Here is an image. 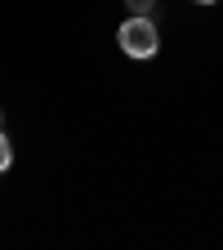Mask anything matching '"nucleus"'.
I'll return each mask as SVG.
<instances>
[{
	"label": "nucleus",
	"instance_id": "nucleus-1",
	"mask_svg": "<svg viewBox=\"0 0 223 250\" xmlns=\"http://www.w3.org/2000/svg\"><path fill=\"white\" fill-rule=\"evenodd\" d=\"M116 41H121V49L130 54V58H152L156 49H161V41H156V27H152V18H147V14L125 18V22H121V31H116Z\"/></svg>",
	"mask_w": 223,
	"mask_h": 250
},
{
	"label": "nucleus",
	"instance_id": "nucleus-2",
	"mask_svg": "<svg viewBox=\"0 0 223 250\" xmlns=\"http://www.w3.org/2000/svg\"><path fill=\"white\" fill-rule=\"evenodd\" d=\"M9 166H14V147H9V134L0 130V174H5Z\"/></svg>",
	"mask_w": 223,
	"mask_h": 250
},
{
	"label": "nucleus",
	"instance_id": "nucleus-3",
	"mask_svg": "<svg viewBox=\"0 0 223 250\" xmlns=\"http://www.w3.org/2000/svg\"><path fill=\"white\" fill-rule=\"evenodd\" d=\"M125 5H130V9H134V14H147V9H152V5H156V0H125Z\"/></svg>",
	"mask_w": 223,
	"mask_h": 250
},
{
	"label": "nucleus",
	"instance_id": "nucleus-4",
	"mask_svg": "<svg viewBox=\"0 0 223 250\" xmlns=\"http://www.w3.org/2000/svg\"><path fill=\"white\" fill-rule=\"evenodd\" d=\"M197 5H214V0H197Z\"/></svg>",
	"mask_w": 223,
	"mask_h": 250
}]
</instances>
